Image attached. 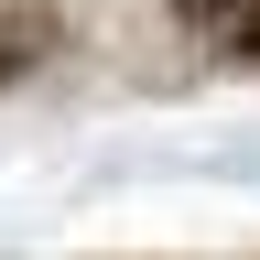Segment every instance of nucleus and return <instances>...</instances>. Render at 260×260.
I'll return each mask as SVG.
<instances>
[{"label": "nucleus", "mask_w": 260, "mask_h": 260, "mask_svg": "<svg viewBox=\"0 0 260 260\" xmlns=\"http://www.w3.org/2000/svg\"><path fill=\"white\" fill-rule=\"evenodd\" d=\"M54 44H65V22L44 0H0V87H22L32 65H54Z\"/></svg>", "instance_id": "nucleus-1"}, {"label": "nucleus", "mask_w": 260, "mask_h": 260, "mask_svg": "<svg viewBox=\"0 0 260 260\" xmlns=\"http://www.w3.org/2000/svg\"><path fill=\"white\" fill-rule=\"evenodd\" d=\"M174 22L195 32V44H217V54L260 65V0H174Z\"/></svg>", "instance_id": "nucleus-2"}]
</instances>
